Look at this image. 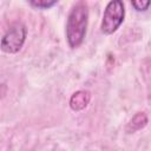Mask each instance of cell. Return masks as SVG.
<instances>
[{
    "label": "cell",
    "instance_id": "7",
    "mask_svg": "<svg viewBox=\"0 0 151 151\" xmlns=\"http://www.w3.org/2000/svg\"><path fill=\"white\" fill-rule=\"evenodd\" d=\"M151 5V1L149 0H138V1H132V6L134 7L136 11L142 12V11H146L147 7Z\"/></svg>",
    "mask_w": 151,
    "mask_h": 151
},
{
    "label": "cell",
    "instance_id": "6",
    "mask_svg": "<svg viewBox=\"0 0 151 151\" xmlns=\"http://www.w3.org/2000/svg\"><path fill=\"white\" fill-rule=\"evenodd\" d=\"M58 1L57 0H32L29 1V4L35 7V8H40V9H46L50 8L52 6H54Z\"/></svg>",
    "mask_w": 151,
    "mask_h": 151
},
{
    "label": "cell",
    "instance_id": "3",
    "mask_svg": "<svg viewBox=\"0 0 151 151\" xmlns=\"http://www.w3.org/2000/svg\"><path fill=\"white\" fill-rule=\"evenodd\" d=\"M26 27L21 22H14L1 38V50L5 53H17L26 39Z\"/></svg>",
    "mask_w": 151,
    "mask_h": 151
},
{
    "label": "cell",
    "instance_id": "4",
    "mask_svg": "<svg viewBox=\"0 0 151 151\" xmlns=\"http://www.w3.org/2000/svg\"><path fill=\"white\" fill-rule=\"evenodd\" d=\"M90 99H91V96L87 91H78L71 97L70 106L73 111H81L87 106V104L90 103Z\"/></svg>",
    "mask_w": 151,
    "mask_h": 151
},
{
    "label": "cell",
    "instance_id": "5",
    "mask_svg": "<svg viewBox=\"0 0 151 151\" xmlns=\"http://www.w3.org/2000/svg\"><path fill=\"white\" fill-rule=\"evenodd\" d=\"M146 123H147L146 116L144 113H138L129 123V125H127V132H134V131L142 129L143 126H145Z\"/></svg>",
    "mask_w": 151,
    "mask_h": 151
},
{
    "label": "cell",
    "instance_id": "2",
    "mask_svg": "<svg viewBox=\"0 0 151 151\" xmlns=\"http://www.w3.org/2000/svg\"><path fill=\"white\" fill-rule=\"evenodd\" d=\"M125 15L124 5L120 0L110 1L104 11L103 20H101V32L104 34H112L117 31V28L122 25Z\"/></svg>",
    "mask_w": 151,
    "mask_h": 151
},
{
    "label": "cell",
    "instance_id": "1",
    "mask_svg": "<svg viewBox=\"0 0 151 151\" xmlns=\"http://www.w3.org/2000/svg\"><path fill=\"white\" fill-rule=\"evenodd\" d=\"M87 19L88 9L86 4L83 1L77 2L71 9L66 24V39L70 47L76 48L83 42L86 34Z\"/></svg>",
    "mask_w": 151,
    "mask_h": 151
}]
</instances>
